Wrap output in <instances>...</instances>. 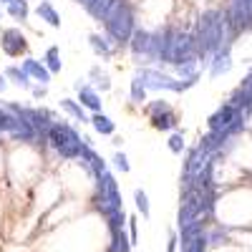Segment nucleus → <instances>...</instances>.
Listing matches in <instances>:
<instances>
[{
    "label": "nucleus",
    "mask_w": 252,
    "mask_h": 252,
    "mask_svg": "<svg viewBox=\"0 0 252 252\" xmlns=\"http://www.w3.org/2000/svg\"><path fill=\"white\" fill-rule=\"evenodd\" d=\"M235 35L232 26H229L227 10H207L197 20L194 31V43H197V56L209 58L222 48H229V38Z\"/></svg>",
    "instance_id": "1"
},
{
    "label": "nucleus",
    "mask_w": 252,
    "mask_h": 252,
    "mask_svg": "<svg viewBox=\"0 0 252 252\" xmlns=\"http://www.w3.org/2000/svg\"><path fill=\"white\" fill-rule=\"evenodd\" d=\"M103 23H106V31L116 43H129L134 31H136L134 28V10L126 0H116Z\"/></svg>",
    "instance_id": "2"
},
{
    "label": "nucleus",
    "mask_w": 252,
    "mask_h": 252,
    "mask_svg": "<svg viewBox=\"0 0 252 252\" xmlns=\"http://www.w3.org/2000/svg\"><path fill=\"white\" fill-rule=\"evenodd\" d=\"M48 141H51V146H56V152H58L63 159H76V157H81L83 139L76 134V129H71L68 124H53V129H51V134H48Z\"/></svg>",
    "instance_id": "3"
},
{
    "label": "nucleus",
    "mask_w": 252,
    "mask_h": 252,
    "mask_svg": "<svg viewBox=\"0 0 252 252\" xmlns=\"http://www.w3.org/2000/svg\"><path fill=\"white\" fill-rule=\"evenodd\" d=\"M96 207L103 212V217L111 215L114 209L121 207V192H119V184L116 179L106 172L98 177V194H96Z\"/></svg>",
    "instance_id": "4"
},
{
    "label": "nucleus",
    "mask_w": 252,
    "mask_h": 252,
    "mask_svg": "<svg viewBox=\"0 0 252 252\" xmlns=\"http://www.w3.org/2000/svg\"><path fill=\"white\" fill-rule=\"evenodd\" d=\"M197 56V43H194V35L189 33H179V31H172V38H169V51H166V63H182L187 58Z\"/></svg>",
    "instance_id": "5"
},
{
    "label": "nucleus",
    "mask_w": 252,
    "mask_h": 252,
    "mask_svg": "<svg viewBox=\"0 0 252 252\" xmlns=\"http://www.w3.org/2000/svg\"><path fill=\"white\" fill-rule=\"evenodd\" d=\"M227 18L235 33H242L252 28V0H229L227 3Z\"/></svg>",
    "instance_id": "6"
},
{
    "label": "nucleus",
    "mask_w": 252,
    "mask_h": 252,
    "mask_svg": "<svg viewBox=\"0 0 252 252\" xmlns=\"http://www.w3.org/2000/svg\"><path fill=\"white\" fill-rule=\"evenodd\" d=\"M146 83V89H166V91H184L189 86H194V81H174L172 76L166 73H159V71H152V68H144L139 73Z\"/></svg>",
    "instance_id": "7"
},
{
    "label": "nucleus",
    "mask_w": 252,
    "mask_h": 252,
    "mask_svg": "<svg viewBox=\"0 0 252 252\" xmlns=\"http://www.w3.org/2000/svg\"><path fill=\"white\" fill-rule=\"evenodd\" d=\"M240 114H247V111L237 109L235 103L227 101V103H222V106H220L212 116H209V129H212V131H222V129H227V126L232 124Z\"/></svg>",
    "instance_id": "8"
},
{
    "label": "nucleus",
    "mask_w": 252,
    "mask_h": 252,
    "mask_svg": "<svg viewBox=\"0 0 252 252\" xmlns=\"http://www.w3.org/2000/svg\"><path fill=\"white\" fill-rule=\"evenodd\" d=\"M0 46H3V51L8 56H20L28 43H26V35L18 28H8V31H3V35H0Z\"/></svg>",
    "instance_id": "9"
},
{
    "label": "nucleus",
    "mask_w": 252,
    "mask_h": 252,
    "mask_svg": "<svg viewBox=\"0 0 252 252\" xmlns=\"http://www.w3.org/2000/svg\"><path fill=\"white\" fill-rule=\"evenodd\" d=\"M78 159H81V164L86 166V169H89L96 179H98L101 174H106V164H103V159H101V157L91 149V146H89V141H83V146H81V157H78Z\"/></svg>",
    "instance_id": "10"
},
{
    "label": "nucleus",
    "mask_w": 252,
    "mask_h": 252,
    "mask_svg": "<svg viewBox=\"0 0 252 252\" xmlns=\"http://www.w3.org/2000/svg\"><path fill=\"white\" fill-rule=\"evenodd\" d=\"M212 157L215 154H209V152H204L202 146H197V149H192L189 152V159H187V164H184V174L187 177H197L204 166L212 161Z\"/></svg>",
    "instance_id": "11"
},
{
    "label": "nucleus",
    "mask_w": 252,
    "mask_h": 252,
    "mask_svg": "<svg viewBox=\"0 0 252 252\" xmlns=\"http://www.w3.org/2000/svg\"><path fill=\"white\" fill-rule=\"evenodd\" d=\"M129 46L134 51L136 58L141 56H152V33H146V31H134L131 40H129Z\"/></svg>",
    "instance_id": "12"
},
{
    "label": "nucleus",
    "mask_w": 252,
    "mask_h": 252,
    "mask_svg": "<svg viewBox=\"0 0 252 252\" xmlns=\"http://www.w3.org/2000/svg\"><path fill=\"white\" fill-rule=\"evenodd\" d=\"M23 68H26V73H28V76H33L35 81H40L43 86L51 81V68H48V66H43V63H38L35 58H26V61H23Z\"/></svg>",
    "instance_id": "13"
},
{
    "label": "nucleus",
    "mask_w": 252,
    "mask_h": 252,
    "mask_svg": "<svg viewBox=\"0 0 252 252\" xmlns=\"http://www.w3.org/2000/svg\"><path fill=\"white\" fill-rule=\"evenodd\" d=\"M229 68H232V61H229V48H222L212 56V61H209V71H212V76H222L227 73Z\"/></svg>",
    "instance_id": "14"
},
{
    "label": "nucleus",
    "mask_w": 252,
    "mask_h": 252,
    "mask_svg": "<svg viewBox=\"0 0 252 252\" xmlns=\"http://www.w3.org/2000/svg\"><path fill=\"white\" fill-rule=\"evenodd\" d=\"M76 89H78V101H81L86 109H94V111L101 109V98H98V94H96L91 86H81V83H76Z\"/></svg>",
    "instance_id": "15"
},
{
    "label": "nucleus",
    "mask_w": 252,
    "mask_h": 252,
    "mask_svg": "<svg viewBox=\"0 0 252 252\" xmlns=\"http://www.w3.org/2000/svg\"><path fill=\"white\" fill-rule=\"evenodd\" d=\"M13 136L18 141H35L38 139V131L33 129V126L23 119V116H18V124H15V129H13Z\"/></svg>",
    "instance_id": "16"
},
{
    "label": "nucleus",
    "mask_w": 252,
    "mask_h": 252,
    "mask_svg": "<svg viewBox=\"0 0 252 252\" xmlns=\"http://www.w3.org/2000/svg\"><path fill=\"white\" fill-rule=\"evenodd\" d=\"M114 3H116V0H91V3L86 5V10H89L96 20H106V15H109V10L114 8Z\"/></svg>",
    "instance_id": "17"
},
{
    "label": "nucleus",
    "mask_w": 252,
    "mask_h": 252,
    "mask_svg": "<svg viewBox=\"0 0 252 252\" xmlns=\"http://www.w3.org/2000/svg\"><path fill=\"white\" fill-rule=\"evenodd\" d=\"M197 58L199 56H192V58L177 63V73L182 76V81H197Z\"/></svg>",
    "instance_id": "18"
},
{
    "label": "nucleus",
    "mask_w": 252,
    "mask_h": 252,
    "mask_svg": "<svg viewBox=\"0 0 252 252\" xmlns=\"http://www.w3.org/2000/svg\"><path fill=\"white\" fill-rule=\"evenodd\" d=\"M35 13H38L40 20H46L48 26H53V28L61 26V18H58V13H56V8H53L51 3H40V5L35 8Z\"/></svg>",
    "instance_id": "19"
},
{
    "label": "nucleus",
    "mask_w": 252,
    "mask_h": 252,
    "mask_svg": "<svg viewBox=\"0 0 252 252\" xmlns=\"http://www.w3.org/2000/svg\"><path fill=\"white\" fill-rule=\"evenodd\" d=\"M18 124V114H13L10 109H0V134H13Z\"/></svg>",
    "instance_id": "20"
},
{
    "label": "nucleus",
    "mask_w": 252,
    "mask_h": 252,
    "mask_svg": "<svg viewBox=\"0 0 252 252\" xmlns=\"http://www.w3.org/2000/svg\"><path fill=\"white\" fill-rule=\"evenodd\" d=\"M91 48H94L101 58H111V56H114V48L106 43V38H101L98 33H91Z\"/></svg>",
    "instance_id": "21"
},
{
    "label": "nucleus",
    "mask_w": 252,
    "mask_h": 252,
    "mask_svg": "<svg viewBox=\"0 0 252 252\" xmlns=\"http://www.w3.org/2000/svg\"><path fill=\"white\" fill-rule=\"evenodd\" d=\"M5 76H8V78H13V81L18 83L20 89H31V81H28L31 76L26 73V68H18V66H10V68L5 71Z\"/></svg>",
    "instance_id": "22"
},
{
    "label": "nucleus",
    "mask_w": 252,
    "mask_h": 252,
    "mask_svg": "<svg viewBox=\"0 0 252 252\" xmlns=\"http://www.w3.org/2000/svg\"><path fill=\"white\" fill-rule=\"evenodd\" d=\"M111 237H114V242H111V252H129V247L134 245V242H129V240H126L124 229H114V232H111Z\"/></svg>",
    "instance_id": "23"
},
{
    "label": "nucleus",
    "mask_w": 252,
    "mask_h": 252,
    "mask_svg": "<svg viewBox=\"0 0 252 252\" xmlns=\"http://www.w3.org/2000/svg\"><path fill=\"white\" fill-rule=\"evenodd\" d=\"M91 121H94V129H96L98 134H114V121H111L109 116H103V114L96 111V116H94Z\"/></svg>",
    "instance_id": "24"
},
{
    "label": "nucleus",
    "mask_w": 252,
    "mask_h": 252,
    "mask_svg": "<svg viewBox=\"0 0 252 252\" xmlns=\"http://www.w3.org/2000/svg\"><path fill=\"white\" fill-rule=\"evenodd\" d=\"M8 13L15 20H26L28 18V3H26V0H10V3H8Z\"/></svg>",
    "instance_id": "25"
},
{
    "label": "nucleus",
    "mask_w": 252,
    "mask_h": 252,
    "mask_svg": "<svg viewBox=\"0 0 252 252\" xmlns=\"http://www.w3.org/2000/svg\"><path fill=\"white\" fill-rule=\"evenodd\" d=\"M144 94H146V83H144V78L136 73L134 81H131V101H134V103H141V101H144Z\"/></svg>",
    "instance_id": "26"
},
{
    "label": "nucleus",
    "mask_w": 252,
    "mask_h": 252,
    "mask_svg": "<svg viewBox=\"0 0 252 252\" xmlns=\"http://www.w3.org/2000/svg\"><path fill=\"white\" fill-rule=\"evenodd\" d=\"M61 106L66 109V111H68V114H71L76 121H81V124H83V121H89V119H86V114H83V109L78 106L76 101H71V98H63V101H61Z\"/></svg>",
    "instance_id": "27"
},
{
    "label": "nucleus",
    "mask_w": 252,
    "mask_h": 252,
    "mask_svg": "<svg viewBox=\"0 0 252 252\" xmlns=\"http://www.w3.org/2000/svg\"><path fill=\"white\" fill-rule=\"evenodd\" d=\"M46 66L51 68V73H58L61 71V56H58V48L56 46H51L46 51Z\"/></svg>",
    "instance_id": "28"
},
{
    "label": "nucleus",
    "mask_w": 252,
    "mask_h": 252,
    "mask_svg": "<svg viewBox=\"0 0 252 252\" xmlns=\"http://www.w3.org/2000/svg\"><path fill=\"white\" fill-rule=\"evenodd\" d=\"M154 126L157 129H174L177 126V121H174V114L172 111H166V114H159V116H154Z\"/></svg>",
    "instance_id": "29"
},
{
    "label": "nucleus",
    "mask_w": 252,
    "mask_h": 252,
    "mask_svg": "<svg viewBox=\"0 0 252 252\" xmlns=\"http://www.w3.org/2000/svg\"><path fill=\"white\" fill-rule=\"evenodd\" d=\"M106 220H109V227H111V232H114V229H124L126 215H124V209L119 207V209H114L111 215H106Z\"/></svg>",
    "instance_id": "30"
},
{
    "label": "nucleus",
    "mask_w": 252,
    "mask_h": 252,
    "mask_svg": "<svg viewBox=\"0 0 252 252\" xmlns=\"http://www.w3.org/2000/svg\"><path fill=\"white\" fill-rule=\"evenodd\" d=\"M134 199H136L139 212H141L144 217H149V199H146V192H144V189H136V192H134Z\"/></svg>",
    "instance_id": "31"
},
{
    "label": "nucleus",
    "mask_w": 252,
    "mask_h": 252,
    "mask_svg": "<svg viewBox=\"0 0 252 252\" xmlns=\"http://www.w3.org/2000/svg\"><path fill=\"white\" fill-rule=\"evenodd\" d=\"M146 111H149L152 116H159V114H166L172 109H169V103H166V101H157V103H149V109H146Z\"/></svg>",
    "instance_id": "32"
},
{
    "label": "nucleus",
    "mask_w": 252,
    "mask_h": 252,
    "mask_svg": "<svg viewBox=\"0 0 252 252\" xmlns=\"http://www.w3.org/2000/svg\"><path fill=\"white\" fill-rule=\"evenodd\" d=\"M169 149H172L174 154H179V152L184 149V136H182V134H174V136L169 139Z\"/></svg>",
    "instance_id": "33"
},
{
    "label": "nucleus",
    "mask_w": 252,
    "mask_h": 252,
    "mask_svg": "<svg viewBox=\"0 0 252 252\" xmlns=\"http://www.w3.org/2000/svg\"><path fill=\"white\" fill-rule=\"evenodd\" d=\"M114 164H116V169H121V172H129V161H126V157H124L121 152L114 157Z\"/></svg>",
    "instance_id": "34"
},
{
    "label": "nucleus",
    "mask_w": 252,
    "mask_h": 252,
    "mask_svg": "<svg viewBox=\"0 0 252 252\" xmlns=\"http://www.w3.org/2000/svg\"><path fill=\"white\" fill-rule=\"evenodd\" d=\"M177 242H179L177 235H172V237H169V250H166V252H177Z\"/></svg>",
    "instance_id": "35"
},
{
    "label": "nucleus",
    "mask_w": 252,
    "mask_h": 252,
    "mask_svg": "<svg viewBox=\"0 0 252 252\" xmlns=\"http://www.w3.org/2000/svg\"><path fill=\"white\" fill-rule=\"evenodd\" d=\"M33 96H46V89H43V83H40L38 89H33Z\"/></svg>",
    "instance_id": "36"
},
{
    "label": "nucleus",
    "mask_w": 252,
    "mask_h": 252,
    "mask_svg": "<svg viewBox=\"0 0 252 252\" xmlns=\"http://www.w3.org/2000/svg\"><path fill=\"white\" fill-rule=\"evenodd\" d=\"M3 89H5V78H3V76H0V91H3Z\"/></svg>",
    "instance_id": "37"
},
{
    "label": "nucleus",
    "mask_w": 252,
    "mask_h": 252,
    "mask_svg": "<svg viewBox=\"0 0 252 252\" xmlns=\"http://www.w3.org/2000/svg\"><path fill=\"white\" fill-rule=\"evenodd\" d=\"M0 3H10V0H0Z\"/></svg>",
    "instance_id": "38"
},
{
    "label": "nucleus",
    "mask_w": 252,
    "mask_h": 252,
    "mask_svg": "<svg viewBox=\"0 0 252 252\" xmlns=\"http://www.w3.org/2000/svg\"><path fill=\"white\" fill-rule=\"evenodd\" d=\"M0 18H3V10H0Z\"/></svg>",
    "instance_id": "39"
}]
</instances>
